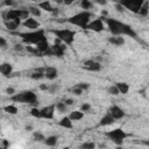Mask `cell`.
Here are the masks:
<instances>
[{"label": "cell", "mask_w": 149, "mask_h": 149, "mask_svg": "<svg viewBox=\"0 0 149 149\" xmlns=\"http://www.w3.org/2000/svg\"><path fill=\"white\" fill-rule=\"evenodd\" d=\"M102 19L105 20L112 35H128L130 37H136V33L133 30V28L129 24H126L121 21L111 17H102Z\"/></svg>", "instance_id": "cell-1"}, {"label": "cell", "mask_w": 149, "mask_h": 149, "mask_svg": "<svg viewBox=\"0 0 149 149\" xmlns=\"http://www.w3.org/2000/svg\"><path fill=\"white\" fill-rule=\"evenodd\" d=\"M13 35H16L19 37H21V40L26 43V44H37L38 42L45 40V33L43 29H35V30H31L29 33H16V31H12Z\"/></svg>", "instance_id": "cell-2"}, {"label": "cell", "mask_w": 149, "mask_h": 149, "mask_svg": "<svg viewBox=\"0 0 149 149\" xmlns=\"http://www.w3.org/2000/svg\"><path fill=\"white\" fill-rule=\"evenodd\" d=\"M10 100L14 102H21V104H28V105H34L37 106V97L33 91H23L16 94L10 95Z\"/></svg>", "instance_id": "cell-3"}, {"label": "cell", "mask_w": 149, "mask_h": 149, "mask_svg": "<svg viewBox=\"0 0 149 149\" xmlns=\"http://www.w3.org/2000/svg\"><path fill=\"white\" fill-rule=\"evenodd\" d=\"M92 14L87 10H83V12H79L72 16H70L68 19V22L73 24V26H78L80 28H85L87 26V23L90 22V19H91Z\"/></svg>", "instance_id": "cell-4"}, {"label": "cell", "mask_w": 149, "mask_h": 149, "mask_svg": "<svg viewBox=\"0 0 149 149\" xmlns=\"http://www.w3.org/2000/svg\"><path fill=\"white\" fill-rule=\"evenodd\" d=\"M59 41H62L63 43H65L66 45H71L74 41V35L76 33L71 29H51L50 30Z\"/></svg>", "instance_id": "cell-5"}, {"label": "cell", "mask_w": 149, "mask_h": 149, "mask_svg": "<svg viewBox=\"0 0 149 149\" xmlns=\"http://www.w3.org/2000/svg\"><path fill=\"white\" fill-rule=\"evenodd\" d=\"M105 135L112 141L114 142L115 144H122V142L130 136V134L126 133L123 129L121 128H115V129H112V130H108L105 133Z\"/></svg>", "instance_id": "cell-6"}, {"label": "cell", "mask_w": 149, "mask_h": 149, "mask_svg": "<svg viewBox=\"0 0 149 149\" xmlns=\"http://www.w3.org/2000/svg\"><path fill=\"white\" fill-rule=\"evenodd\" d=\"M144 1L146 0H115V2L120 3L123 8L128 9L133 13H137Z\"/></svg>", "instance_id": "cell-7"}, {"label": "cell", "mask_w": 149, "mask_h": 149, "mask_svg": "<svg viewBox=\"0 0 149 149\" xmlns=\"http://www.w3.org/2000/svg\"><path fill=\"white\" fill-rule=\"evenodd\" d=\"M66 47L65 45H62V44H54L51 47H49V49L43 54L45 56H57V57H62L64 55V51H65Z\"/></svg>", "instance_id": "cell-8"}, {"label": "cell", "mask_w": 149, "mask_h": 149, "mask_svg": "<svg viewBox=\"0 0 149 149\" xmlns=\"http://www.w3.org/2000/svg\"><path fill=\"white\" fill-rule=\"evenodd\" d=\"M85 29H88V30H92V31H95V33L102 31L105 29V23H104L102 17H99V19H95L93 21H90L87 23V26L85 27Z\"/></svg>", "instance_id": "cell-9"}, {"label": "cell", "mask_w": 149, "mask_h": 149, "mask_svg": "<svg viewBox=\"0 0 149 149\" xmlns=\"http://www.w3.org/2000/svg\"><path fill=\"white\" fill-rule=\"evenodd\" d=\"M83 68L85 70H88V71H100L101 64L95 59H86L83 63Z\"/></svg>", "instance_id": "cell-10"}, {"label": "cell", "mask_w": 149, "mask_h": 149, "mask_svg": "<svg viewBox=\"0 0 149 149\" xmlns=\"http://www.w3.org/2000/svg\"><path fill=\"white\" fill-rule=\"evenodd\" d=\"M55 114V105H49L40 109V116L42 119H52Z\"/></svg>", "instance_id": "cell-11"}, {"label": "cell", "mask_w": 149, "mask_h": 149, "mask_svg": "<svg viewBox=\"0 0 149 149\" xmlns=\"http://www.w3.org/2000/svg\"><path fill=\"white\" fill-rule=\"evenodd\" d=\"M108 113L114 118V120H118V119H122L125 115H126V113H125V111L121 108V107H119V106H112L109 109H108Z\"/></svg>", "instance_id": "cell-12"}, {"label": "cell", "mask_w": 149, "mask_h": 149, "mask_svg": "<svg viewBox=\"0 0 149 149\" xmlns=\"http://www.w3.org/2000/svg\"><path fill=\"white\" fill-rule=\"evenodd\" d=\"M22 24H23L26 28L30 29V30H35V29H38V28H40V22H38L37 20H35L34 17H30V16H29L28 19L23 20Z\"/></svg>", "instance_id": "cell-13"}, {"label": "cell", "mask_w": 149, "mask_h": 149, "mask_svg": "<svg viewBox=\"0 0 149 149\" xmlns=\"http://www.w3.org/2000/svg\"><path fill=\"white\" fill-rule=\"evenodd\" d=\"M58 77V71L56 68L54 66H48L44 69V78H47L48 80H54Z\"/></svg>", "instance_id": "cell-14"}, {"label": "cell", "mask_w": 149, "mask_h": 149, "mask_svg": "<svg viewBox=\"0 0 149 149\" xmlns=\"http://www.w3.org/2000/svg\"><path fill=\"white\" fill-rule=\"evenodd\" d=\"M21 24V20L17 19V20H7L5 21V27L7 30H9L10 33L12 31H16L19 29V26Z\"/></svg>", "instance_id": "cell-15"}, {"label": "cell", "mask_w": 149, "mask_h": 149, "mask_svg": "<svg viewBox=\"0 0 149 149\" xmlns=\"http://www.w3.org/2000/svg\"><path fill=\"white\" fill-rule=\"evenodd\" d=\"M3 21L7 20H17L19 19V9H8L2 14Z\"/></svg>", "instance_id": "cell-16"}, {"label": "cell", "mask_w": 149, "mask_h": 149, "mask_svg": "<svg viewBox=\"0 0 149 149\" xmlns=\"http://www.w3.org/2000/svg\"><path fill=\"white\" fill-rule=\"evenodd\" d=\"M13 72V65L9 63H2L0 64V73L5 77H9Z\"/></svg>", "instance_id": "cell-17"}, {"label": "cell", "mask_w": 149, "mask_h": 149, "mask_svg": "<svg viewBox=\"0 0 149 149\" xmlns=\"http://www.w3.org/2000/svg\"><path fill=\"white\" fill-rule=\"evenodd\" d=\"M37 7H38L40 9H43V10L48 12V13H52V12H54V9H55V8L51 6L50 1H48V0H44V1H40V2H37Z\"/></svg>", "instance_id": "cell-18"}, {"label": "cell", "mask_w": 149, "mask_h": 149, "mask_svg": "<svg viewBox=\"0 0 149 149\" xmlns=\"http://www.w3.org/2000/svg\"><path fill=\"white\" fill-rule=\"evenodd\" d=\"M108 42L119 47V45H123L125 44V38L122 37V35H113V36L108 37Z\"/></svg>", "instance_id": "cell-19"}, {"label": "cell", "mask_w": 149, "mask_h": 149, "mask_svg": "<svg viewBox=\"0 0 149 149\" xmlns=\"http://www.w3.org/2000/svg\"><path fill=\"white\" fill-rule=\"evenodd\" d=\"M35 47H36V49L38 50V52L41 54V55H43L48 49H49V42H48V40L45 38V40H43V41H41V42H38L37 44H35Z\"/></svg>", "instance_id": "cell-20"}, {"label": "cell", "mask_w": 149, "mask_h": 149, "mask_svg": "<svg viewBox=\"0 0 149 149\" xmlns=\"http://www.w3.org/2000/svg\"><path fill=\"white\" fill-rule=\"evenodd\" d=\"M112 123H114V118H113L109 113H107L106 115H104V116L100 119V122H99L100 126H109V125H112Z\"/></svg>", "instance_id": "cell-21"}, {"label": "cell", "mask_w": 149, "mask_h": 149, "mask_svg": "<svg viewBox=\"0 0 149 149\" xmlns=\"http://www.w3.org/2000/svg\"><path fill=\"white\" fill-rule=\"evenodd\" d=\"M58 125L63 128H68V129H71L73 126H72V120L69 118V116H64L61 119V121L58 122Z\"/></svg>", "instance_id": "cell-22"}, {"label": "cell", "mask_w": 149, "mask_h": 149, "mask_svg": "<svg viewBox=\"0 0 149 149\" xmlns=\"http://www.w3.org/2000/svg\"><path fill=\"white\" fill-rule=\"evenodd\" d=\"M115 86L118 87L119 92L121 94H127L128 91H129V85L127 83H123V81H119V83H115Z\"/></svg>", "instance_id": "cell-23"}, {"label": "cell", "mask_w": 149, "mask_h": 149, "mask_svg": "<svg viewBox=\"0 0 149 149\" xmlns=\"http://www.w3.org/2000/svg\"><path fill=\"white\" fill-rule=\"evenodd\" d=\"M69 118L72 121H79V120H81L84 118V112H81V111H73V112L70 113Z\"/></svg>", "instance_id": "cell-24"}, {"label": "cell", "mask_w": 149, "mask_h": 149, "mask_svg": "<svg viewBox=\"0 0 149 149\" xmlns=\"http://www.w3.org/2000/svg\"><path fill=\"white\" fill-rule=\"evenodd\" d=\"M141 16H143V17H146V16H148V13H149V6H148V2H147V0L142 3V6L140 7V9H139V12H137Z\"/></svg>", "instance_id": "cell-25"}, {"label": "cell", "mask_w": 149, "mask_h": 149, "mask_svg": "<svg viewBox=\"0 0 149 149\" xmlns=\"http://www.w3.org/2000/svg\"><path fill=\"white\" fill-rule=\"evenodd\" d=\"M57 140H58V137L56 135H51V136H48L47 139H44L43 142H44V144H47L49 147H54L57 144Z\"/></svg>", "instance_id": "cell-26"}, {"label": "cell", "mask_w": 149, "mask_h": 149, "mask_svg": "<svg viewBox=\"0 0 149 149\" xmlns=\"http://www.w3.org/2000/svg\"><path fill=\"white\" fill-rule=\"evenodd\" d=\"M30 77H31L33 79H36V80L44 78V69H36L35 72H33Z\"/></svg>", "instance_id": "cell-27"}, {"label": "cell", "mask_w": 149, "mask_h": 149, "mask_svg": "<svg viewBox=\"0 0 149 149\" xmlns=\"http://www.w3.org/2000/svg\"><path fill=\"white\" fill-rule=\"evenodd\" d=\"M3 111H5L6 113H8V114H12V115L17 114V112H19L17 107L14 106V105H7V106H5V107H3Z\"/></svg>", "instance_id": "cell-28"}, {"label": "cell", "mask_w": 149, "mask_h": 149, "mask_svg": "<svg viewBox=\"0 0 149 149\" xmlns=\"http://www.w3.org/2000/svg\"><path fill=\"white\" fill-rule=\"evenodd\" d=\"M29 10L26 8H19V19L20 20H26L29 17Z\"/></svg>", "instance_id": "cell-29"}, {"label": "cell", "mask_w": 149, "mask_h": 149, "mask_svg": "<svg viewBox=\"0 0 149 149\" xmlns=\"http://www.w3.org/2000/svg\"><path fill=\"white\" fill-rule=\"evenodd\" d=\"M55 109H57L59 113H65L66 109H68V105L63 101V102H57L55 105Z\"/></svg>", "instance_id": "cell-30"}, {"label": "cell", "mask_w": 149, "mask_h": 149, "mask_svg": "<svg viewBox=\"0 0 149 149\" xmlns=\"http://www.w3.org/2000/svg\"><path fill=\"white\" fill-rule=\"evenodd\" d=\"M28 10H29V13H30L33 16H40V15H41V9H40L37 6H29Z\"/></svg>", "instance_id": "cell-31"}, {"label": "cell", "mask_w": 149, "mask_h": 149, "mask_svg": "<svg viewBox=\"0 0 149 149\" xmlns=\"http://www.w3.org/2000/svg\"><path fill=\"white\" fill-rule=\"evenodd\" d=\"M33 139H34V141H36V142H43L45 137H44V135H43L42 133L35 132V133L33 134Z\"/></svg>", "instance_id": "cell-32"}, {"label": "cell", "mask_w": 149, "mask_h": 149, "mask_svg": "<svg viewBox=\"0 0 149 149\" xmlns=\"http://www.w3.org/2000/svg\"><path fill=\"white\" fill-rule=\"evenodd\" d=\"M80 7H81L84 10H87V9H90V8L92 7V2H91L90 0H81Z\"/></svg>", "instance_id": "cell-33"}, {"label": "cell", "mask_w": 149, "mask_h": 149, "mask_svg": "<svg viewBox=\"0 0 149 149\" xmlns=\"http://www.w3.org/2000/svg\"><path fill=\"white\" fill-rule=\"evenodd\" d=\"M107 92H108L109 94H112V95H118V94H120V92H119V90H118V87H116L115 85L109 86L108 90H107Z\"/></svg>", "instance_id": "cell-34"}, {"label": "cell", "mask_w": 149, "mask_h": 149, "mask_svg": "<svg viewBox=\"0 0 149 149\" xmlns=\"http://www.w3.org/2000/svg\"><path fill=\"white\" fill-rule=\"evenodd\" d=\"M94 147H95L94 142H85V143L79 146V148H83V149H93Z\"/></svg>", "instance_id": "cell-35"}, {"label": "cell", "mask_w": 149, "mask_h": 149, "mask_svg": "<svg viewBox=\"0 0 149 149\" xmlns=\"http://www.w3.org/2000/svg\"><path fill=\"white\" fill-rule=\"evenodd\" d=\"M26 50L29 51V52H31V54H34V55H41V54L38 52V50L36 49V47H30V44H27Z\"/></svg>", "instance_id": "cell-36"}, {"label": "cell", "mask_w": 149, "mask_h": 149, "mask_svg": "<svg viewBox=\"0 0 149 149\" xmlns=\"http://www.w3.org/2000/svg\"><path fill=\"white\" fill-rule=\"evenodd\" d=\"M30 114H31L34 118H37V119L41 118V116H40V109H38L37 107H33L31 111H30Z\"/></svg>", "instance_id": "cell-37"}, {"label": "cell", "mask_w": 149, "mask_h": 149, "mask_svg": "<svg viewBox=\"0 0 149 149\" xmlns=\"http://www.w3.org/2000/svg\"><path fill=\"white\" fill-rule=\"evenodd\" d=\"M74 86H77V87L81 88L83 91H85V90H87V88L90 87V84H88V83H79V84H77V85H74Z\"/></svg>", "instance_id": "cell-38"}, {"label": "cell", "mask_w": 149, "mask_h": 149, "mask_svg": "<svg viewBox=\"0 0 149 149\" xmlns=\"http://www.w3.org/2000/svg\"><path fill=\"white\" fill-rule=\"evenodd\" d=\"M71 91H72L76 95H80V94L83 93V90H81V88H79V87H77V86H73V87L71 88Z\"/></svg>", "instance_id": "cell-39"}, {"label": "cell", "mask_w": 149, "mask_h": 149, "mask_svg": "<svg viewBox=\"0 0 149 149\" xmlns=\"http://www.w3.org/2000/svg\"><path fill=\"white\" fill-rule=\"evenodd\" d=\"M90 108H91V105L90 104H86V102L80 106V111L81 112H87V111H90Z\"/></svg>", "instance_id": "cell-40"}, {"label": "cell", "mask_w": 149, "mask_h": 149, "mask_svg": "<svg viewBox=\"0 0 149 149\" xmlns=\"http://www.w3.org/2000/svg\"><path fill=\"white\" fill-rule=\"evenodd\" d=\"M7 47V41L0 36V48H6Z\"/></svg>", "instance_id": "cell-41"}, {"label": "cell", "mask_w": 149, "mask_h": 149, "mask_svg": "<svg viewBox=\"0 0 149 149\" xmlns=\"http://www.w3.org/2000/svg\"><path fill=\"white\" fill-rule=\"evenodd\" d=\"M115 9H116L118 12H121V13L125 10V8H123V7H122L120 3H118V2H115Z\"/></svg>", "instance_id": "cell-42"}, {"label": "cell", "mask_w": 149, "mask_h": 149, "mask_svg": "<svg viewBox=\"0 0 149 149\" xmlns=\"http://www.w3.org/2000/svg\"><path fill=\"white\" fill-rule=\"evenodd\" d=\"M6 93L9 94V95H12V94L15 93V90H14L13 87H7V88H6Z\"/></svg>", "instance_id": "cell-43"}, {"label": "cell", "mask_w": 149, "mask_h": 149, "mask_svg": "<svg viewBox=\"0 0 149 149\" xmlns=\"http://www.w3.org/2000/svg\"><path fill=\"white\" fill-rule=\"evenodd\" d=\"M48 90H49V92H50V93H55V91H57V86L52 85V86H51V87H49Z\"/></svg>", "instance_id": "cell-44"}, {"label": "cell", "mask_w": 149, "mask_h": 149, "mask_svg": "<svg viewBox=\"0 0 149 149\" xmlns=\"http://www.w3.org/2000/svg\"><path fill=\"white\" fill-rule=\"evenodd\" d=\"M14 49H15L16 51H21V50H23V47H22L21 44H16V45L14 47Z\"/></svg>", "instance_id": "cell-45"}, {"label": "cell", "mask_w": 149, "mask_h": 149, "mask_svg": "<svg viewBox=\"0 0 149 149\" xmlns=\"http://www.w3.org/2000/svg\"><path fill=\"white\" fill-rule=\"evenodd\" d=\"M40 88H41L42 91H47V90L49 88V86L45 85V84H41V85H40Z\"/></svg>", "instance_id": "cell-46"}, {"label": "cell", "mask_w": 149, "mask_h": 149, "mask_svg": "<svg viewBox=\"0 0 149 149\" xmlns=\"http://www.w3.org/2000/svg\"><path fill=\"white\" fill-rule=\"evenodd\" d=\"M64 102H65L68 106H70V105H72V104H73V100H72V99H65V100H64Z\"/></svg>", "instance_id": "cell-47"}, {"label": "cell", "mask_w": 149, "mask_h": 149, "mask_svg": "<svg viewBox=\"0 0 149 149\" xmlns=\"http://www.w3.org/2000/svg\"><path fill=\"white\" fill-rule=\"evenodd\" d=\"M95 2L97 3H99V5H106V0H95Z\"/></svg>", "instance_id": "cell-48"}, {"label": "cell", "mask_w": 149, "mask_h": 149, "mask_svg": "<svg viewBox=\"0 0 149 149\" xmlns=\"http://www.w3.org/2000/svg\"><path fill=\"white\" fill-rule=\"evenodd\" d=\"M5 5H7V6H12V5H13V0H5Z\"/></svg>", "instance_id": "cell-49"}, {"label": "cell", "mask_w": 149, "mask_h": 149, "mask_svg": "<svg viewBox=\"0 0 149 149\" xmlns=\"http://www.w3.org/2000/svg\"><path fill=\"white\" fill-rule=\"evenodd\" d=\"M73 1H74V0H63V3H65V5H71Z\"/></svg>", "instance_id": "cell-50"}, {"label": "cell", "mask_w": 149, "mask_h": 149, "mask_svg": "<svg viewBox=\"0 0 149 149\" xmlns=\"http://www.w3.org/2000/svg\"><path fill=\"white\" fill-rule=\"evenodd\" d=\"M2 146H3L5 148H7V147L9 146V143H8V141H7V140H3V141H2Z\"/></svg>", "instance_id": "cell-51"}, {"label": "cell", "mask_w": 149, "mask_h": 149, "mask_svg": "<svg viewBox=\"0 0 149 149\" xmlns=\"http://www.w3.org/2000/svg\"><path fill=\"white\" fill-rule=\"evenodd\" d=\"M52 1L56 3H63V0H52Z\"/></svg>", "instance_id": "cell-52"}, {"label": "cell", "mask_w": 149, "mask_h": 149, "mask_svg": "<svg viewBox=\"0 0 149 149\" xmlns=\"http://www.w3.org/2000/svg\"><path fill=\"white\" fill-rule=\"evenodd\" d=\"M33 1H35V2H40V0H33Z\"/></svg>", "instance_id": "cell-53"}, {"label": "cell", "mask_w": 149, "mask_h": 149, "mask_svg": "<svg viewBox=\"0 0 149 149\" xmlns=\"http://www.w3.org/2000/svg\"><path fill=\"white\" fill-rule=\"evenodd\" d=\"M0 129H1V126H0Z\"/></svg>", "instance_id": "cell-54"}]
</instances>
